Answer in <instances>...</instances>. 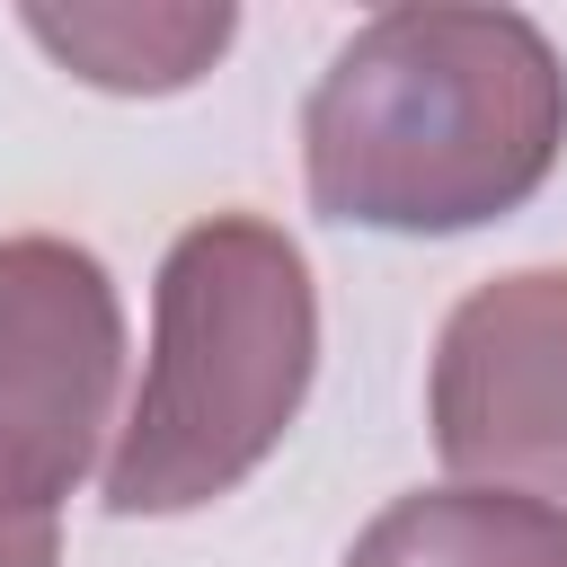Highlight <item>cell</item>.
<instances>
[{"label": "cell", "instance_id": "obj_1", "mask_svg": "<svg viewBox=\"0 0 567 567\" xmlns=\"http://www.w3.org/2000/svg\"><path fill=\"white\" fill-rule=\"evenodd\" d=\"M567 151V71L523 9L408 0L363 18L310 106L301 186L328 221L443 239L523 213Z\"/></svg>", "mask_w": 567, "mask_h": 567}, {"label": "cell", "instance_id": "obj_6", "mask_svg": "<svg viewBox=\"0 0 567 567\" xmlns=\"http://www.w3.org/2000/svg\"><path fill=\"white\" fill-rule=\"evenodd\" d=\"M71 80L115 89V97H168L221 62L239 35V9H27L18 18Z\"/></svg>", "mask_w": 567, "mask_h": 567}, {"label": "cell", "instance_id": "obj_5", "mask_svg": "<svg viewBox=\"0 0 567 567\" xmlns=\"http://www.w3.org/2000/svg\"><path fill=\"white\" fill-rule=\"evenodd\" d=\"M346 567H567V514L505 487H416L354 532Z\"/></svg>", "mask_w": 567, "mask_h": 567}, {"label": "cell", "instance_id": "obj_3", "mask_svg": "<svg viewBox=\"0 0 567 567\" xmlns=\"http://www.w3.org/2000/svg\"><path fill=\"white\" fill-rule=\"evenodd\" d=\"M115 381H124L115 275L53 230L0 239V487L62 505L115 425Z\"/></svg>", "mask_w": 567, "mask_h": 567}, {"label": "cell", "instance_id": "obj_2", "mask_svg": "<svg viewBox=\"0 0 567 567\" xmlns=\"http://www.w3.org/2000/svg\"><path fill=\"white\" fill-rule=\"evenodd\" d=\"M319 372V284L284 221L213 213L168 239L151 363L106 452V514H195L292 434Z\"/></svg>", "mask_w": 567, "mask_h": 567}, {"label": "cell", "instance_id": "obj_4", "mask_svg": "<svg viewBox=\"0 0 567 567\" xmlns=\"http://www.w3.org/2000/svg\"><path fill=\"white\" fill-rule=\"evenodd\" d=\"M425 416L470 487L567 514V266H523L452 301Z\"/></svg>", "mask_w": 567, "mask_h": 567}, {"label": "cell", "instance_id": "obj_7", "mask_svg": "<svg viewBox=\"0 0 567 567\" xmlns=\"http://www.w3.org/2000/svg\"><path fill=\"white\" fill-rule=\"evenodd\" d=\"M53 558H62V523H53V505L0 487V567H53Z\"/></svg>", "mask_w": 567, "mask_h": 567}]
</instances>
